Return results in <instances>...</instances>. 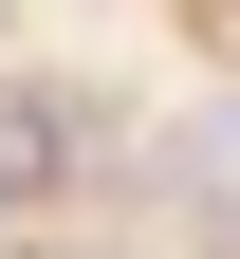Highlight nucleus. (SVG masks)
Instances as JSON below:
<instances>
[{
	"mask_svg": "<svg viewBox=\"0 0 240 259\" xmlns=\"http://www.w3.org/2000/svg\"><path fill=\"white\" fill-rule=\"evenodd\" d=\"M74 167H92V111L56 74H0V204H56Z\"/></svg>",
	"mask_w": 240,
	"mask_h": 259,
	"instance_id": "nucleus-1",
	"label": "nucleus"
}]
</instances>
